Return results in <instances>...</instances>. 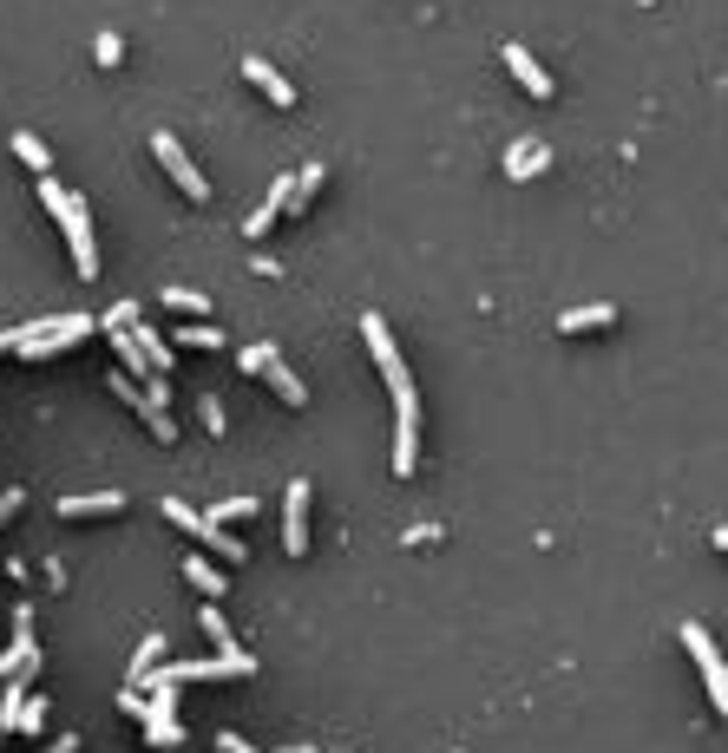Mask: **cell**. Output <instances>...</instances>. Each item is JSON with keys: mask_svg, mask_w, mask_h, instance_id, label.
<instances>
[{"mask_svg": "<svg viewBox=\"0 0 728 753\" xmlns=\"http://www.w3.org/2000/svg\"><path fill=\"white\" fill-rule=\"evenodd\" d=\"M506 72L518 79V85H525V92H532V99H552V92H558V85H552V72L538 67V60H532V53H525L518 40L506 47Z\"/></svg>", "mask_w": 728, "mask_h": 753, "instance_id": "8fae6325", "label": "cell"}, {"mask_svg": "<svg viewBox=\"0 0 728 753\" xmlns=\"http://www.w3.org/2000/svg\"><path fill=\"white\" fill-rule=\"evenodd\" d=\"M164 649H171V642H164V635L151 629L145 642H139V655H132V675H125V688H145V682H151V669L164 662Z\"/></svg>", "mask_w": 728, "mask_h": 753, "instance_id": "d6986e66", "label": "cell"}, {"mask_svg": "<svg viewBox=\"0 0 728 753\" xmlns=\"http://www.w3.org/2000/svg\"><path fill=\"white\" fill-rule=\"evenodd\" d=\"M158 302L178 308V315H204L211 308V295H198V288H158Z\"/></svg>", "mask_w": 728, "mask_h": 753, "instance_id": "4316f807", "label": "cell"}, {"mask_svg": "<svg viewBox=\"0 0 728 753\" xmlns=\"http://www.w3.org/2000/svg\"><path fill=\"white\" fill-rule=\"evenodd\" d=\"M407 545L421 550V545H439V525H414V531H407Z\"/></svg>", "mask_w": 728, "mask_h": 753, "instance_id": "8d00e7d4", "label": "cell"}, {"mask_svg": "<svg viewBox=\"0 0 728 753\" xmlns=\"http://www.w3.org/2000/svg\"><path fill=\"white\" fill-rule=\"evenodd\" d=\"M132 342L145 347L151 374H171V342H164V335H158V328H145V322H139V328H132Z\"/></svg>", "mask_w": 728, "mask_h": 753, "instance_id": "603a6c76", "label": "cell"}, {"mask_svg": "<svg viewBox=\"0 0 728 753\" xmlns=\"http://www.w3.org/2000/svg\"><path fill=\"white\" fill-rule=\"evenodd\" d=\"M290 197H295V177H276V184H270V197H263V204L250 210L243 236H250V243H263V236H270V230H276L283 216H290Z\"/></svg>", "mask_w": 728, "mask_h": 753, "instance_id": "ba28073f", "label": "cell"}, {"mask_svg": "<svg viewBox=\"0 0 728 753\" xmlns=\"http://www.w3.org/2000/svg\"><path fill=\"white\" fill-rule=\"evenodd\" d=\"M270 354H283V347H276V342H250L243 354H236V367H243V374H263V360H270Z\"/></svg>", "mask_w": 728, "mask_h": 753, "instance_id": "f1b7e54d", "label": "cell"}, {"mask_svg": "<svg viewBox=\"0 0 728 753\" xmlns=\"http://www.w3.org/2000/svg\"><path fill=\"white\" fill-rule=\"evenodd\" d=\"M322 177H328V164H302V171H295V197H290V210H309V204H315Z\"/></svg>", "mask_w": 728, "mask_h": 753, "instance_id": "cb8c5ba5", "label": "cell"}, {"mask_svg": "<svg viewBox=\"0 0 728 753\" xmlns=\"http://www.w3.org/2000/svg\"><path fill=\"white\" fill-rule=\"evenodd\" d=\"M597 328H617V308L610 302H590V308H565L558 315V335H597Z\"/></svg>", "mask_w": 728, "mask_h": 753, "instance_id": "5bb4252c", "label": "cell"}, {"mask_svg": "<svg viewBox=\"0 0 728 753\" xmlns=\"http://www.w3.org/2000/svg\"><path fill=\"white\" fill-rule=\"evenodd\" d=\"M171 347H211V354H218V347H223V335L211 328V322H184V328L171 335Z\"/></svg>", "mask_w": 728, "mask_h": 753, "instance_id": "484cf974", "label": "cell"}, {"mask_svg": "<svg viewBox=\"0 0 728 753\" xmlns=\"http://www.w3.org/2000/svg\"><path fill=\"white\" fill-rule=\"evenodd\" d=\"M40 753H79V734H53V741H47Z\"/></svg>", "mask_w": 728, "mask_h": 753, "instance_id": "74e56055", "label": "cell"}, {"mask_svg": "<svg viewBox=\"0 0 728 753\" xmlns=\"http://www.w3.org/2000/svg\"><path fill=\"white\" fill-rule=\"evenodd\" d=\"M13 157H20L33 177H53V151H47V138L40 132H13Z\"/></svg>", "mask_w": 728, "mask_h": 753, "instance_id": "e0dca14e", "label": "cell"}, {"mask_svg": "<svg viewBox=\"0 0 728 753\" xmlns=\"http://www.w3.org/2000/svg\"><path fill=\"white\" fill-rule=\"evenodd\" d=\"M309 498H315V485L290 479V491H283V550L290 557H309Z\"/></svg>", "mask_w": 728, "mask_h": 753, "instance_id": "52a82bcc", "label": "cell"}, {"mask_svg": "<svg viewBox=\"0 0 728 753\" xmlns=\"http://www.w3.org/2000/svg\"><path fill=\"white\" fill-rule=\"evenodd\" d=\"M198 419H204V433H211V439L230 426V419H223V400H218V394H204V400H198Z\"/></svg>", "mask_w": 728, "mask_h": 753, "instance_id": "1f68e13d", "label": "cell"}, {"mask_svg": "<svg viewBox=\"0 0 728 753\" xmlns=\"http://www.w3.org/2000/svg\"><path fill=\"white\" fill-rule=\"evenodd\" d=\"M20 505H27V491H0V525H13V518H20Z\"/></svg>", "mask_w": 728, "mask_h": 753, "instance_id": "836d02e7", "label": "cell"}, {"mask_svg": "<svg viewBox=\"0 0 728 753\" xmlns=\"http://www.w3.org/2000/svg\"><path fill=\"white\" fill-rule=\"evenodd\" d=\"M40 204H47V210H60V204H67V191H60V177H40Z\"/></svg>", "mask_w": 728, "mask_h": 753, "instance_id": "e575fe53", "label": "cell"}, {"mask_svg": "<svg viewBox=\"0 0 728 753\" xmlns=\"http://www.w3.org/2000/svg\"><path fill=\"white\" fill-rule=\"evenodd\" d=\"M164 518H171L178 531H191V538H204V511H198V505H184V498H164Z\"/></svg>", "mask_w": 728, "mask_h": 753, "instance_id": "83f0119b", "label": "cell"}, {"mask_svg": "<svg viewBox=\"0 0 728 753\" xmlns=\"http://www.w3.org/2000/svg\"><path fill=\"white\" fill-rule=\"evenodd\" d=\"M0 734H7V727H0Z\"/></svg>", "mask_w": 728, "mask_h": 753, "instance_id": "60d3db41", "label": "cell"}, {"mask_svg": "<svg viewBox=\"0 0 728 753\" xmlns=\"http://www.w3.org/2000/svg\"><path fill=\"white\" fill-rule=\"evenodd\" d=\"M85 335H99V322H92V315H53V322H27V328H13V354H27V360H47V354H67V347H79Z\"/></svg>", "mask_w": 728, "mask_h": 753, "instance_id": "7a4b0ae2", "label": "cell"}, {"mask_svg": "<svg viewBox=\"0 0 728 753\" xmlns=\"http://www.w3.org/2000/svg\"><path fill=\"white\" fill-rule=\"evenodd\" d=\"M362 335H367V354H374L381 380H387V394H394V419H421V400H414V374H407L401 347H394V335H387V322H381L374 308L362 315Z\"/></svg>", "mask_w": 728, "mask_h": 753, "instance_id": "6da1fadb", "label": "cell"}, {"mask_svg": "<svg viewBox=\"0 0 728 753\" xmlns=\"http://www.w3.org/2000/svg\"><path fill=\"white\" fill-rule=\"evenodd\" d=\"M263 380H270V394H276L283 407H309V387L295 380V367L283 360V354H270V360H263Z\"/></svg>", "mask_w": 728, "mask_h": 753, "instance_id": "7c38bea8", "label": "cell"}, {"mask_svg": "<svg viewBox=\"0 0 728 753\" xmlns=\"http://www.w3.org/2000/svg\"><path fill=\"white\" fill-rule=\"evenodd\" d=\"M421 466V419H401L394 426V479H414Z\"/></svg>", "mask_w": 728, "mask_h": 753, "instance_id": "2e32d148", "label": "cell"}, {"mask_svg": "<svg viewBox=\"0 0 728 753\" xmlns=\"http://www.w3.org/2000/svg\"><path fill=\"white\" fill-rule=\"evenodd\" d=\"M92 60H99V67H119V60H125V40H119V33H99V40H92Z\"/></svg>", "mask_w": 728, "mask_h": 753, "instance_id": "f546056e", "label": "cell"}, {"mask_svg": "<svg viewBox=\"0 0 728 753\" xmlns=\"http://www.w3.org/2000/svg\"><path fill=\"white\" fill-rule=\"evenodd\" d=\"M538 171H552V151H545V144H512L506 151V177L525 184V177H538Z\"/></svg>", "mask_w": 728, "mask_h": 753, "instance_id": "ac0fdd59", "label": "cell"}, {"mask_svg": "<svg viewBox=\"0 0 728 753\" xmlns=\"http://www.w3.org/2000/svg\"><path fill=\"white\" fill-rule=\"evenodd\" d=\"M256 675V655H198V662H158L151 682L158 688H191V682H250Z\"/></svg>", "mask_w": 728, "mask_h": 753, "instance_id": "3957f363", "label": "cell"}, {"mask_svg": "<svg viewBox=\"0 0 728 753\" xmlns=\"http://www.w3.org/2000/svg\"><path fill=\"white\" fill-rule=\"evenodd\" d=\"M250 511H263V498H223V505H211V511H204V518H211V525H223V531H230V525H236V518H250Z\"/></svg>", "mask_w": 728, "mask_h": 753, "instance_id": "d4e9b609", "label": "cell"}, {"mask_svg": "<svg viewBox=\"0 0 728 753\" xmlns=\"http://www.w3.org/2000/svg\"><path fill=\"white\" fill-rule=\"evenodd\" d=\"M47 727V694H20V708H13V734H40Z\"/></svg>", "mask_w": 728, "mask_h": 753, "instance_id": "7402d4cb", "label": "cell"}, {"mask_svg": "<svg viewBox=\"0 0 728 753\" xmlns=\"http://www.w3.org/2000/svg\"><path fill=\"white\" fill-rule=\"evenodd\" d=\"M683 649L696 655V669H702V682H709V708L728 721V662H722V649H716V635H709L702 622H683Z\"/></svg>", "mask_w": 728, "mask_h": 753, "instance_id": "277c9868", "label": "cell"}, {"mask_svg": "<svg viewBox=\"0 0 728 753\" xmlns=\"http://www.w3.org/2000/svg\"><path fill=\"white\" fill-rule=\"evenodd\" d=\"M716 550H722V557H728V525H716Z\"/></svg>", "mask_w": 728, "mask_h": 753, "instance_id": "f35d334b", "label": "cell"}, {"mask_svg": "<svg viewBox=\"0 0 728 753\" xmlns=\"http://www.w3.org/2000/svg\"><path fill=\"white\" fill-rule=\"evenodd\" d=\"M53 511H60V518H119V511H125V491H73V498H60Z\"/></svg>", "mask_w": 728, "mask_h": 753, "instance_id": "30bf717a", "label": "cell"}, {"mask_svg": "<svg viewBox=\"0 0 728 753\" xmlns=\"http://www.w3.org/2000/svg\"><path fill=\"white\" fill-rule=\"evenodd\" d=\"M119 708H125L132 721H145V688H125V694H119Z\"/></svg>", "mask_w": 728, "mask_h": 753, "instance_id": "d6a6232c", "label": "cell"}, {"mask_svg": "<svg viewBox=\"0 0 728 753\" xmlns=\"http://www.w3.org/2000/svg\"><path fill=\"white\" fill-rule=\"evenodd\" d=\"M198 545H211V557H223V563H243V557H250V545H243L236 531L211 525V518H204V538H198Z\"/></svg>", "mask_w": 728, "mask_h": 753, "instance_id": "ffe728a7", "label": "cell"}, {"mask_svg": "<svg viewBox=\"0 0 728 753\" xmlns=\"http://www.w3.org/2000/svg\"><path fill=\"white\" fill-rule=\"evenodd\" d=\"M132 322H139V302H119V308H105V322H99V328H105V335H125Z\"/></svg>", "mask_w": 728, "mask_h": 753, "instance_id": "4dcf8cb0", "label": "cell"}, {"mask_svg": "<svg viewBox=\"0 0 728 753\" xmlns=\"http://www.w3.org/2000/svg\"><path fill=\"white\" fill-rule=\"evenodd\" d=\"M139 727H145V747L158 753H171V747H184V741H191V734H184V721H178V714H158V708H151L145 701V721H139Z\"/></svg>", "mask_w": 728, "mask_h": 753, "instance_id": "4fadbf2b", "label": "cell"}, {"mask_svg": "<svg viewBox=\"0 0 728 753\" xmlns=\"http://www.w3.org/2000/svg\"><path fill=\"white\" fill-rule=\"evenodd\" d=\"M60 216V230H67V250H73V269L92 282L99 275V236H92V216H85V204H79L73 191H67V204L53 210Z\"/></svg>", "mask_w": 728, "mask_h": 753, "instance_id": "5b68a950", "label": "cell"}, {"mask_svg": "<svg viewBox=\"0 0 728 753\" xmlns=\"http://www.w3.org/2000/svg\"><path fill=\"white\" fill-rule=\"evenodd\" d=\"M184 577H191V583H198V590H204L211 603H218L223 590H230V583H223V570L211 563V557H184Z\"/></svg>", "mask_w": 728, "mask_h": 753, "instance_id": "44dd1931", "label": "cell"}, {"mask_svg": "<svg viewBox=\"0 0 728 753\" xmlns=\"http://www.w3.org/2000/svg\"><path fill=\"white\" fill-rule=\"evenodd\" d=\"M243 79H250V85H256V92H263V99H270L276 112H290V105H295V85H290V79H283L276 67H270L263 53H243Z\"/></svg>", "mask_w": 728, "mask_h": 753, "instance_id": "9c48e42d", "label": "cell"}, {"mask_svg": "<svg viewBox=\"0 0 728 753\" xmlns=\"http://www.w3.org/2000/svg\"><path fill=\"white\" fill-rule=\"evenodd\" d=\"M0 354H13V328H7V335H0Z\"/></svg>", "mask_w": 728, "mask_h": 753, "instance_id": "ab89813d", "label": "cell"}, {"mask_svg": "<svg viewBox=\"0 0 728 753\" xmlns=\"http://www.w3.org/2000/svg\"><path fill=\"white\" fill-rule=\"evenodd\" d=\"M198 629H204L211 655H243V642H236V629H230V617H223L218 603H204V610H198Z\"/></svg>", "mask_w": 728, "mask_h": 753, "instance_id": "9a60e30c", "label": "cell"}, {"mask_svg": "<svg viewBox=\"0 0 728 753\" xmlns=\"http://www.w3.org/2000/svg\"><path fill=\"white\" fill-rule=\"evenodd\" d=\"M151 151H158V164L171 171V184L191 197V204H211V177H198V164H191V151L178 144L171 132H151Z\"/></svg>", "mask_w": 728, "mask_h": 753, "instance_id": "8992f818", "label": "cell"}, {"mask_svg": "<svg viewBox=\"0 0 728 753\" xmlns=\"http://www.w3.org/2000/svg\"><path fill=\"white\" fill-rule=\"evenodd\" d=\"M218 753H263V747H250L243 734H218Z\"/></svg>", "mask_w": 728, "mask_h": 753, "instance_id": "d590c367", "label": "cell"}]
</instances>
